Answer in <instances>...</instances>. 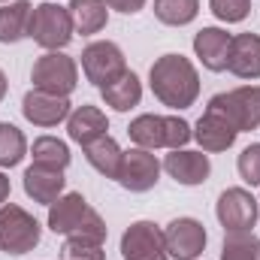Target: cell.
Here are the masks:
<instances>
[{
	"instance_id": "obj_18",
	"label": "cell",
	"mask_w": 260,
	"mask_h": 260,
	"mask_svg": "<svg viewBox=\"0 0 260 260\" xmlns=\"http://www.w3.org/2000/svg\"><path fill=\"white\" fill-rule=\"evenodd\" d=\"M67 133H70V139L76 142V145H91L94 139H100V136H106L109 133V118H106V112L103 109H97V106H76L73 112H70V118H67Z\"/></svg>"
},
{
	"instance_id": "obj_15",
	"label": "cell",
	"mask_w": 260,
	"mask_h": 260,
	"mask_svg": "<svg viewBox=\"0 0 260 260\" xmlns=\"http://www.w3.org/2000/svg\"><path fill=\"white\" fill-rule=\"evenodd\" d=\"M236 136L239 133H236V127L227 118H221L218 112H209V109L200 115V121L194 124V139L200 145V151H206V154H218V151L233 148Z\"/></svg>"
},
{
	"instance_id": "obj_33",
	"label": "cell",
	"mask_w": 260,
	"mask_h": 260,
	"mask_svg": "<svg viewBox=\"0 0 260 260\" xmlns=\"http://www.w3.org/2000/svg\"><path fill=\"white\" fill-rule=\"evenodd\" d=\"M9 191H12V188H9V176L0 170V206H3V203H9Z\"/></svg>"
},
{
	"instance_id": "obj_28",
	"label": "cell",
	"mask_w": 260,
	"mask_h": 260,
	"mask_svg": "<svg viewBox=\"0 0 260 260\" xmlns=\"http://www.w3.org/2000/svg\"><path fill=\"white\" fill-rule=\"evenodd\" d=\"M61 260H106V251H103V242L67 236L61 245Z\"/></svg>"
},
{
	"instance_id": "obj_9",
	"label": "cell",
	"mask_w": 260,
	"mask_h": 260,
	"mask_svg": "<svg viewBox=\"0 0 260 260\" xmlns=\"http://www.w3.org/2000/svg\"><path fill=\"white\" fill-rule=\"evenodd\" d=\"M160 170H164V164L157 160L154 151L133 145V148L124 151V157H121V170H118V179L115 182L124 191H130V194H145V191H151L157 185Z\"/></svg>"
},
{
	"instance_id": "obj_24",
	"label": "cell",
	"mask_w": 260,
	"mask_h": 260,
	"mask_svg": "<svg viewBox=\"0 0 260 260\" xmlns=\"http://www.w3.org/2000/svg\"><path fill=\"white\" fill-rule=\"evenodd\" d=\"M30 157H34V164L52 167V170H67L70 160H73L70 145H67L64 139H58V136H40V139H34Z\"/></svg>"
},
{
	"instance_id": "obj_12",
	"label": "cell",
	"mask_w": 260,
	"mask_h": 260,
	"mask_svg": "<svg viewBox=\"0 0 260 260\" xmlns=\"http://www.w3.org/2000/svg\"><path fill=\"white\" fill-rule=\"evenodd\" d=\"M70 112H73L70 97H58V94L40 91V88H30L21 100V115L34 127H58L61 121L70 118Z\"/></svg>"
},
{
	"instance_id": "obj_7",
	"label": "cell",
	"mask_w": 260,
	"mask_h": 260,
	"mask_svg": "<svg viewBox=\"0 0 260 260\" xmlns=\"http://www.w3.org/2000/svg\"><path fill=\"white\" fill-rule=\"evenodd\" d=\"M215 218L224 227V233H245L254 230L260 218V200L245 188H227L215 203Z\"/></svg>"
},
{
	"instance_id": "obj_22",
	"label": "cell",
	"mask_w": 260,
	"mask_h": 260,
	"mask_svg": "<svg viewBox=\"0 0 260 260\" xmlns=\"http://www.w3.org/2000/svg\"><path fill=\"white\" fill-rule=\"evenodd\" d=\"M121 157H124V151H121V145H118L109 133L100 136V139H94L91 145H85V160H88L103 179H118Z\"/></svg>"
},
{
	"instance_id": "obj_6",
	"label": "cell",
	"mask_w": 260,
	"mask_h": 260,
	"mask_svg": "<svg viewBox=\"0 0 260 260\" xmlns=\"http://www.w3.org/2000/svg\"><path fill=\"white\" fill-rule=\"evenodd\" d=\"M30 82L40 91L70 97L79 85V64L64 52H43L30 67Z\"/></svg>"
},
{
	"instance_id": "obj_2",
	"label": "cell",
	"mask_w": 260,
	"mask_h": 260,
	"mask_svg": "<svg viewBox=\"0 0 260 260\" xmlns=\"http://www.w3.org/2000/svg\"><path fill=\"white\" fill-rule=\"evenodd\" d=\"M52 233L61 236H82V239H94V242H106V221L100 218L97 209H91V203L79 191H67L49 206V218H46Z\"/></svg>"
},
{
	"instance_id": "obj_27",
	"label": "cell",
	"mask_w": 260,
	"mask_h": 260,
	"mask_svg": "<svg viewBox=\"0 0 260 260\" xmlns=\"http://www.w3.org/2000/svg\"><path fill=\"white\" fill-rule=\"evenodd\" d=\"M221 260H260V239L254 236V230L224 233Z\"/></svg>"
},
{
	"instance_id": "obj_3",
	"label": "cell",
	"mask_w": 260,
	"mask_h": 260,
	"mask_svg": "<svg viewBox=\"0 0 260 260\" xmlns=\"http://www.w3.org/2000/svg\"><path fill=\"white\" fill-rule=\"evenodd\" d=\"M73 18L70 9L61 6L58 0H46L37 3L30 12V24H27V40H34L43 52H64L73 40Z\"/></svg>"
},
{
	"instance_id": "obj_26",
	"label": "cell",
	"mask_w": 260,
	"mask_h": 260,
	"mask_svg": "<svg viewBox=\"0 0 260 260\" xmlns=\"http://www.w3.org/2000/svg\"><path fill=\"white\" fill-rule=\"evenodd\" d=\"M27 154V139L24 133L9 124V121H0V170H12L24 160Z\"/></svg>"
},
{
	"instance_id": "obj_19",
	"label": "cell",
	"mask_w": 260,
	"mask_h": 260,
	"mask_svg": "<svg viewBox=\"0 0 260 260\" xmlns=\"http://www.w3.org/2000/svg\"><path fill=\"white\" fill-rule=\"evenodd\" d=\"M100 97L106 106H112L115 112H130L133 106H139L142 100V82L133 70H124L121 76H115L112 82H106L100 88Z\"/></svg>"
},
{
	"instance_id": "obj_11",
	"label": "cell",
	"mask_w": 260,
	"mask_h": 260,
	"mask_svg": "<svg viewBox=\"0 0 260 260\" xmlns=\"http://www.w3.org/2000/svg\"><path fill=\"white\" fill-rule=\"evenodd\" d=\"M164 242L170 260H197L206 251V227L197 218H176L164 227Z\"/></svg>"
},
{
	"instance_id": "obj_31",
	"label": "cell",
	"mask_w": 260,
	"mask_h": 260,
	"mask_svg": "<svg viewBox=\"0 0 260 260\" xmlns=\"http://www.w3.org/2000/svg\"><path fill=\"white\" fill-rule=\"evenodd\" d=\"M236 170H239V179L251 188H260V142H251L242 148L239 160H236Z\"/></svg>"
},
{
	"instance_id": "obj_14",
	"label": "cell",
	"mask_w": 260,
	"mask_h": 260,
	"mask_svg": "<svg viewBox=\"0 0 260 260\" xmlns=\"http://www.w3.org/2000/svg\"><path fill=\"white\" fill-rule=\"evenodd\" d=\"M21 185H24V194L43 206H52L61 194H67L64 170H52V167H40V164H30L24 170Z\"/></svg>"
},
{
	"instance_id": "obj_16",
	"label": "cell",
	"mask_w": 260,
	"mask_h": 260,
	"mask_svg": "<svg viewBox=\"0 0 260 260\" xmlns=\"http://www.w3.org/2000/svg\"><path fill=\"white\" fill-rule=\"evenodd\" d=\"M227 70L236 79H260V34H236L230 40Z\"/></svg>"
},
{
	"instance_id": "obj_25",
	"label": "cell",
	"mask_w": 260,
	"mask_h": 260,
	"mask_svg": "<svg viewBox=\"0 0 260 260\" xmlns=\"http://www.w3.org/2000/svg\"><path fill=\"white\" fill-rule=\"evenodd\" d=\"M200 15V0H154V18L167 27H185Z\"/></svg>"
},
{
	"instance_id": "obj_30",
	"label": "cell",
	"mask_w": 260,
	"mask_h": 260,
	"mask_svg": "<svg viewBox=\"0 0 260 260\" xmlns=\"http://www.w3.org/2000/svg\"><path fill=\"white\" fill-rule=\"evenodd\" d=\"M209 9L224 24H239L251 12V0H209Z\"/></svg>"
},
{
	"instance_id": "obj_4",
	"label": "cell",
	"mask_w": 260,
	"mask_h": 260,
	"mask_svg": "<svg viewBox=\"0 0 260 260\" xmlns=\"http://www.w3.org/2000/svg\"><path fill=\"white\" fill-rule=\"evenodd\" d=\"M40 236H43V227L27 209L15 203L0 206V251L3 254H12V257L27 254L40 245Z\"/></svg>"
},
{
	"instance_id": "obj_35",
	"label": "cell",
	"mask_w": 260,
	"mask_h": 260,
	"mask_svg": "<svg viewBox=\"0 0 260 260\" xmlns=\"http://www.w3.org/2000/svg\"><path fill=\"white\" fill-rule=\"evenodd\" d=\"M0 3H12V0H0Z\"/></svg>"
},
{
	"instance_id": "obj_5",
	"label": "cell",
	"mask_w": 260,
	"mask_h": 260,
	"mask_svg": "<svg viewBox=\"0 0 260 260\" xmlns=\"http://www.w3.org/2000/svg\"><path fill=\"white\" fill-rule=\"evenodd\" d=\"M209 112L227 118L236 133H248L260 127V85H242L233 91H221L209 100Z\"/></svg>"
},
{
	"instance_id": "obj_34",
	"label": "cell",
	"mask_w": 260,
	"mask_h": 260,
	"mask_svg": "<svg viewBox=\"0 0 260 260\" xmlns=\"http://www.w3.org/2000/svg\"><path fill=\"white\" fill-rule=\"evenodd\" d=\"M6 88H9V79H6V73L0 70V100L6 97Z\"/></svg>"
},
{
	"instance_id": "obj_10",
	"label": "cell",
	"mask_w": 260,
	"mask_h": 260,
	"mask_svg": "<svg viewBox=\"0 0 260 260\" xmlns=\"http://www.w3.org/2000/svg\"><path fill=\"white\" fill-rule=\"evenodd\" d=\"M121 260H170L164 230L154 221H133L121 236Z\"/></svg>"
},
{
	"instance_id": "obj_1",
	"label": "cell",
	"mask_w": 260,
	"mask_h": 260,
	"mask_svg": "<svg viewBox=\"0 0 260 260\" xmlns=\"http://www.w3.org/2000/svg\"><path fill=\"white\" fill-rule=\"evenodd\" d=\"M148 85H151V94L176 112L194 106L200 97V73H197L194 61L185 55H176V52L160 55L151 64Z\"/></svg>"
},
{
	"instance_id": "obj_8",
	"label": "cell",
	"mask_w": 260,
	"mask_h": 260,
	"mask_svg": "<svg viewBox=\"0 0 260 260\" xmlns=\"http://www.w3.org/2000/svg\"><path fill=\"white\" fill-rule=\"evenodd\" d=\"M127 70V61H124V52L118 43L112 40H94L82 49V73L91 85L103 88L106 82H112L115 76H121Z\"/></svg>"
},
{
	"instance_id": "obj_23",
	"label": "cell",
	"mask_w": 260,
	"mask_h": 260,
	"mask_svg": "<svg viewBox=\"0 0 260 260\" xmlns=\"http://www.w3.org/2000/svg\"><path fill=\"white\" fill-rule=\"evenodd\" d=\"M127 136L136 148H148V151L164 148V115H154V112L136 115L127 127Z\"/></svg>"
},
{
	"instance_id": "obj_13",
	"label": "cell",
	"mask_w": 260,
	"mask_h": 260,
	"mask_svg": "<svg viewBox=\"0 0 260 260\" xmlns=\"http://www.w3.org/2000/svg\"><path fill=\"white\" fill-rule=\"evenodd\" d=\"M164 173L185 188H197L203 182H209L212 176V160L206 151H191V148H176L164 157Z\"/></svg>"
},
{
	"instance_id": "obj_32",
	"label": "cell",
	"mask_w": 260,
	"mask_h": 260,
	"mask_svg": "<svg viewBox=\"0 0 260 260\" xmlns=\"http://www.w3.org/2000/svg\"><path fill=\"white\" fill-rule=\"evenodd\" d=\"M109 9H115V12H121V15H136V12H142L145 9V3L148 0H103Z\"/></svg>"
},
{
	"instance_id": "obj_21",
	"label": "cell",
	"mask_w": 260,
	"mask_h": 260,
	"mask_svg": "<svg viewBox=\"0 0 260 260\" xmlns=\"http://www.w3.org/2000/svg\"><path fill=\"white\" fill-rule=\"evenodd\" d=\"M70 18H73V30L82 37L100 34L109 24V6L103 0H70Z\"/></svg>"
},
{
	"instance_id": "obj_17",
	"label": "cell",
	"mask_w": 260,
	"mask_h": 260,
	"mask_svg": "<svg viewBox=\"0 0 260 260\" xmlns=\"http://www.w3.org/2000/svg\"><path fill=\"white\" fill-rule=\"evenodd\" d=\"M230 34L224 27H203L194 37V55L209 73H224L227 55H230Z\"/></svg>"
},
{
	"instance_id": "obj_29",
	"label": "cell",
	"mask_w": 260,
	"mask_h": 260,
	"mask_svg": "<svg viewBox=\"0 0 260 260\" xmlns=\"http://www.w3.org/2000/svg\"><path fill=\"white\" fill-rule=\"evenodd\" d=\"M191 139H194V127L182 115H164V148L176 151L185 148Z\"/></svg>"
},
{
	"instance_id": "obj_20",
	"label": "cell",
	"mask_w": 260,
	"mask_h": 260,
	"mask_svg": "<svg viewBox=\"0 0 260 260\" xmlns=\"http://www.w3.org/2000/svg\"><path fill=\"white\" fill-rule=\"evenodd\" d=\"M30 12H34V3H27V0L0 3V43L3 46H15V43L27 40Z\"/></svg>"
}]
</instances>
